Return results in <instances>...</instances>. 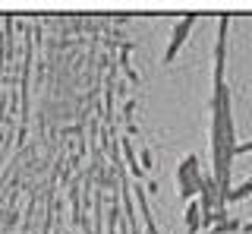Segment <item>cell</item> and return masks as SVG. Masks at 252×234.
<instances>
[{
    "label": "cell",
    "instance_id": "6da1fadb",
    "mask_svg": "<svg viewBox=\"0 0 252 234\" xmlns=\"http://www.w3.org/2000/svg\"><path fill=\"white\" fill-rule=\"evenodd\" d=\"M177 184H180V196H183L186 202H192V199L202 193L205 177H202V171H199V158H195V155H186V158L180 161V168H177Z\"/></svg>",
    "mask_w": 252,
    "mask_h": 234
},
{
    "label": "cell",
    "instance_id": "3957f363",
    "mask_svg": "<svg viewBox=\"0 0 252 234\" xmlns=\"http://www.w3.org/2000/svg\"><path fill=\"white\" fill-rule=\"evenodd\" d=\"M202 231V206L199 199L186 202V234H199Z\"/></svg>",
    "mask_w": 252,
    "mask_h": 234
},
{
    "label": "cell",
    "instance_id": "5b68a950",
    "mask_svg": "<svg viewBox=\"0 0 252 234\" xmlns=\"http://www.w3.org/2000/svg\"><path fill=\"white\" fill-rule=\"evenodd\" d=\"M233 231H243V225L236 222V218H227V222H218L215 228H211V234H233Z\"/></svg>",
    "mask_w": 252,
    "mask_h": 234
},
{
    "label": "cell",
    "instance_id": "8992f818",
    "mask_svg": "<svg viewBox=\"0 0 252 234\" xmlns=\"http://www.w3.org/2000/svg\"><path fill=\"white\" fill-rule=\"evenodd\" d=\"M148 168H152V152L142 149V171H148Z\"/></svg>",
    "mask_w": 252,
    "mask_h": 234
},
{
    "label": "cell",
    "instance_id": "ba28073f",
    "mask_svg": "<svg viewBox=\"0 0 252 234\" xmlns=\"http://www.w3.org/2000/svg\"><path fill=\"white\" fill-rule=\"evenodd\" d=\"M243 234H252V222H249V225H243Z\"/></svg>",
    "mask_w": 252,
    "mask_h": 234
},
{
    "label": "cell",
    "instance_id": "7a4b0ae2",
    "mask_svg": "<svg viewBox=\"0 0 252 234\" xmlns=\"http://www.w3.org/2000/svg\"><path fill=\"white\" fill-rule=\"evenodd\" d=\"M195 22H199V16H183L177 26H173L170 44H167V51H164V64H173V60H177V54H180V48L186 44V38H189V32L195 29Z\"/></svg>",
    "mask_w": 252,
    "mask_h": 234
},
{
    "label": "cell",
    "instance_id": "52a82bcc",
    "mask_svg": "<svg viewBox=\"0 0 252 234\" xmlns=\"http://www.w3.org/2000/svg\"><path fill=\"white\" fill-rule=\"evenodd\" d=\"M252 152V139L249 143H243V146H236V155H249Z\"/></svg>",
    "mask_w": 252,
    "mask_h": 234
},
{
    "label": "cell",
    "instance_id": "277c9868",
    "mask_svg": "<svg viewBox=\"0 0 252 234\" xmlns=\"http://www.w3.org/2000/svg\"><path fill=\"white\" fill-rule=\"evenodd\" d=\"M249 196H252V177H249V181H243L240 187H233L230 196H227V206H230V202H240V199H249Z\"/></svg>",
    "mask_w": 252,
    "mask_h": 234
}]
</instances>
